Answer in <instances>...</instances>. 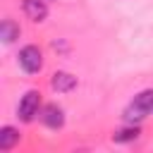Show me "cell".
Returning <instances> with one entry per match:
<instances>
[{"label": "cell", "mask_w": 153, "mask_h": 153, "mask_svg": "<svg viewBox=\"0 0 153 153\" xmlns=\"http://www.w3.org/2000/svg\"><path fill=\"white\" fill-rule=\"evenodd\" d=\"M19 67L26 74H38L43 69V53L38 45H24L19 50Z\"/></svg>", "instance_id": "6da1fadb"}, {"label": "cell", "mask_w": 153, "mask_h": 153, "mask_svg": "<svg viewBox=\"0 0 153 153\" xmlns=\"http://www.w3.org/2000/svg\"><path fill=\"white\" fill-rule=\"evenodd\" d=\"M38 108H41V93H38V91H26V93L22 96V100H19L17 117H19L22 122H33V117L41 115Z\"/></svg>", "instance_id": "7a4b0ae2"}, {"label": "cell", "mask_w": 153, "mask_h": 153, "mask_svg": "<svg viewBox=\"0 0 153 153\" xmlns=\"http://www.w3.org/2000/svg\"><path fill=\"white\" fill-rule=\"evenodd\" d=\"M41 122H43L48 129H60V127L65 124V110H62L60 105L50 103V105H45V108L41 110Z\"/></svg>", "instance_id": "3957f363"}, {"label": "cell", "mask_w": 153, "mask_h": 153, "mask_svg": "<svg viewBox=\"0 0 153 153\" xmlns=\"http://www.w3.org/2000/svg\"><path fill=\"white\" fill-rule=\"evenodd\" d=\"M22 10L31 22H43L48 17V5L45 0H22Z\"/></svg>", "instance_id": "277c9868"}, {"label": "cell", "mask_w": 153, "mask_h": 153, "mask_svg": "<svg viewBox=\"0 0 153 153\" xmlns=\"http://www.w3.org/2000/svg\"><path fill=\"white\" fill-rule=\"evenodd\" d=\"M50 86L60 93H69L74 86H76V76L69 74V72H55L53 79H50Z\"/></svg>", "instance_id": "5b68a950"}, {"label": "cell", "mask_w": 153, "mask_h": 153, "mask_svg": "<svg viewBox=\"0 0 153 153\" xmlns=\"http://www.w3.org/2000/svg\"><path fill=\"white\" fill-rule=\"evenodd\" d=\"M19 141V131L14 127H2L0 129V151H10Z\"/></svg>", "instance_id": "8992f818"}, {"label": "cell", "mask_w": 153, "mask_h": 153, "mask_svg": "<svg viewBox=\"0 0 153 153\" xmlns=\"http://www.w3.org/2000/svg\"><path fill=\"white\" fill-rule=\"evenodd\" d=\"M0 38H2V43H12L14 38H19V26L12 19H2V24H0Z\"/></svg>", "instance_id": "52a82bcc"}, {"label": "cell", "mask_w": 153, "mask_h": 153, "mask_svg": "<svg viewBox=\"0 0 153 153\" xmlns=\"http://www.w3.org/2000/svg\"><path fill=\"white\" fill-rule=\"evenodd\" d=\"M136 139H139V127H136V124L124 127V129H120L117 134H112V141H115V143H129V141H136Z\"/></svg>", "instance_id": "ba28073f"}, {"label": "cell", "mask_w": 153, "mask_h": 153, "mask_svg": "<svg viewBox=\"0 0 153 153\" xmlns=\"http://www.w3.org/2000/svg\"><path fill=\"white\" fill-rule=\"evenodd\" d=\"M134 105L139 108V110H143L146 115H153V91L148 88V91H141L136 98H134Z\"/></svg>", "instance_id": "9c48e42d"}, {"label": "cell", "mask_w": 153, "mask_h": 153, "mask_svg": "<svg viewBox=\"0 0 153 153\" xmlns=\"http://www.w3.org/2000/svg\"><path fill=\"white\" fill-rule=\"evenodd\" d=\"M143 117H146V112H143V110H139V108H136L134 103H131V105H129V108L124 110V120H127L129 124H131V122H136V124H139V122H141Z\"/></svg>", "instance_id": "30bf717a"}]
</instances>
